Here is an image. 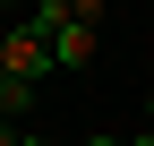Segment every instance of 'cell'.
Instances as JSON below:
<instances>
[{"label": "cell", "instance_id": "cell-4", "mask_svg": "<svg viewBox=\"0 0 154 146\" xmlns=\"http://www.w3.org/2000/svg\"><path fill=\"white\" fill-rule=\"evenodd\" d=\"M0 146H26V129H17V120H0Z\"/></svg>", "mask_w": 154, "mask_h": 146}, {"label": "cell", "instance_id": "cell-7", "mask_svg": "<svg viewBox=\"0 0 154 146\" xmlns=\"http://www.w3.org/2000/svg\"><path fill=\"white\" fill-rule=\"evenodd\" d=\"M146 120H154V86H146Z\"/></svg>", "mask_w": 154, "mask_h": 146}, {"label": "cell", "instance_id": "cell-6", "mask_svg": "<svg viewBox=\"0 0 154 146\" xmlns=\"http://www.w3.org/2000/svg\"><path fill=\"white\" fill-rule=\"evenodd\" d=\"M128 146H154V120H146V129H137V138H128Z\"/></svg>", "mask_w": 154, "mask_h": 146}, {"label": "cell", "instance_id": "cell-2", "mask_svg": "<svg viewBox=\"0 0 154 146\" xmlns=\"http://www.w3.org/2000/svg\"><path fill=\"white\" fill-rule=\"evenodd\" d=\"M94 26H103V9H94V0H77V17L51 34V60H60V69H94Z\"/></svg>", "mask_w": 154, "mask_h": 146}, {"label": "cell", "instance_id": "cell-1", "mask_svg": "<svg viewBox=\"0 0 154 146\" xmlns=\"http://www.w3.org/2000/svg\"><path fill=\"white\" fill-rule=\"evenodd\" d=\"M0 69H9L17 86H34V95H43V78L60 69V60H51V34L34 26V17H26V26H0Z\"/></svg>", "mask_w": 154, "mask_h": 146}, {"label": "cell", "instance_id": "cell-3", "mask_svg": "<svg viewBox=\"0 0 154 146\" xmlns=\"http://www.w3.org/2000/svg\"><path fill=\"white\" fill-rule=\"evenodd\" d=\"M34 103H43V95H34V86H17V78H9V69H0V120H26V112H34Z\"/></svg>", "mask_w": 154, "mask_h": 146}, {"label": "cell", "instance_id": "cell-8", "mask_svg": "<svg viewBox=\"0 0 154 146\" xmlns=\"http://www.w3.org/2000/svg\"><path fill=\"white\" fill-rule=\"evenodd\" d=\"M26 146H51V138H26Z\"/></svg>", "mask_w": 154, "mask_h": 146}, {"label": "cell", "instance_id": "cell-5", "mask_svg": "<svg viewBox=\"0 0 154 146\" xmlns=\"http://www.w3.org/2000/svg\"><path fill=\"white\" fill-rule=\"evenodd\" d=\"M86 146H128V138H111V129H94V138H86Z\"/></svg>", "mask_w": 154, "mask_h": 146}]
</instances>
